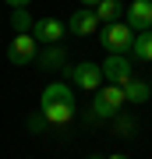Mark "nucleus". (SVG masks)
Wrapping results in <instances>:
<instances>
[{
	"label": "nucleus",
	"mask_w": 152,
	"mask_h": 159,
	"mask_svg": "<svg viewBox=\"0 0 152 159\" xmlns=\"http://www.w3.org/2000/svg\"><path fill=\"white\" fill-rule=\"evenodd\" d=\"M74 89L67 81H50V85L43 89V99H39V113L50 120L53 127H64L67 120L74 117Z\"/></svg>",
	"instance_id": "1"
},
{
	"label": "nucleus",
	"mask_w": 152,
	"mask_h": 159,
	"mask_svg": "<svg viewBox=\"0 0 152 159\" xmlns=\"http://www.w3.org/2000/svg\"><path fill=\"white\" fill-rule=\"evenodd\" d=\"M99 43L106 53H131V43H135V32H131V25L120 18V21L106 25V29L99 32Z\"/></svg>",
	"instance_id": "2"
},
{
	"label": "nucleus",
	"mask_w": 152,
	"mask_h": 159,
	"mask_svg": "<svg viewBox=\"0 0 152 159\" xmlns=\"http://www.w3.org/2000/svg\"><path fill=\"white\" fill-rule=\"evenodd\" d=\"M39 57V43H35L32 32H14L11 46H7V60L14 64V67H25V64H32Z\"/></svg>",
	"instance_id": "3"
},
{
	"label": "nucleus",
	"mask_w": 152,
	"mask_h": 159,
	"mask_svg": "<svg viewBox=\"0 0 152 159\" xmlns=\"http://www.w3.org/2000/svg\"><path fill=\"white\" fill-rule=\"evenodd\" d=\"M67 81L74 89H85V92H96L103 85V67L96 60H81V64H74V67L67 71Z\"/></svg>",
	"instance_id": "4"
},
{
	"label": "nucleus",
	"mask_w": 152,
	"mask_h": 159,
	"mask_svg": "<svg viewBox=\"0 0 152 159\" xmlns=\"http://www.w3.org/2000/svg\"><path fill=\"white\" fill-rule=\"evenodd\" d=\"M99 67H103V81H110V85H124L131 78V57L127 53H106V60Z\"/></svg>",
	"instance_id": "5"
},
{
	"label": "nucleus",
	"mask_w": 152,
	"mask_h": 159,
	"mask_svg": "<svg viewBox=\"0 0 152 159\" xmlns=\"http://www.w3.org/2000/svg\"><path fill=\"white\" fill-rule=\"evenodd\" d=\"M64 32H67V25L64 21H57V18H35L32 21V35H35V43H60L64 39Z\"/></svg>",
	"instance_id": "6"
},
{
	"label": "nucleus",
	"mask_w": 152,
	"mask_h": 159,
	"mask_svg": "<svg viewBox=\"0 0 152 159\" xmlns=\"http://www.w3.org/2000/svg\"><path fill=\"white\" fill-rule=\"evenodd\" d=\"M96 29H99V18H96L92 7H78L67 18V32L71 35H96Z\"/></svg>",
	"instance_id": "7"
},
{
	"label": "nucleus",
	"mask_w": 152,
	"mask_h": 159,
	"mask_svg": "<svg viewBox=\"0 0 152 159\" xmlns=\"http://www.w3.org/2000/svg\"><path fill=\"white\" fill-rule=\"evenodd\" d=\"M124 21L131 25V32L152 29V0H135V4L127 7V18H124Z\"/></svg>",
	"instance_id": "8"
},
{
	"label": "nucleus",
	"mask_w": 152,
	"mask_h": 159,
	"mask_svg": "<svg viewBox=\"0 0 152 159\" xmlns=\"http://www.w3.org/2000/svg\"><path fill=\"white\" fill-rule=\"evenodd\" d=\"M120 89H124V102H131V106H145L149 96H152V89L145 81H138V78H127Z\"/></svg>",
	"instance_id": "9"
},
{
	"label": "nucleus",
	"mask_w": 152,
	"mask_h": 159,
	"mask_svg": "<svg viewBox=\"0 0 152 159\" xmlns=\"http://www.w3.org/2000/svg\"><path fill=\"white\" fill-rule=\"evenodd\" d=\"M96 99L106 102L113 113H120V110H124V89H120V85H110V81H106V85H99V89H96Z\"/></svg>",
	"instance_id": "10"
},
{
	"label": "nucleus",
	"mask_w": 152,
	"mask_h": 159,
	"mask_svg": "<svg viewBox=\"0 0 152 159\" xmlns=\"http://www.w3.org/2000/svg\"><path fill=\"white\" fill-rule=\"evenodd\" d=\"M92 11H96L99 25H113V21H120V18H124V7H120V0H99Z\"/></svg>",
	"instance_id": "11"
},
{
	"label": "nucleus",
	"mask_w": 152,
	"mask_h": 159,
	"mask_svg": "<svg viewBox=\"0 0 152 159\" xmlns=\"http://www.w3.org/2000/svg\"><path fill=\"white\" fill-rule=\"evenodd\" d=\"M35 60H39V67L57 71V67H64V60H67V57H64V50H60L57 43H50V46H46V50L39 53V57H35Z\"/></svg>",
	"instance_id": "12"
},
{
	"label": "nucleus",
	"mask_w": 152,
	"mask_h": 159,
	"mask_svg": "<svg viewBox=\"0 0 152 159\" xmlns=\"http://www.w3.org/2000/svg\"><path fill=\"white\" fill-rule=\"evenodd\" d=\"M131 53H135L138 60H152V29H145V32H135Z\"/></svg>",
	"instance_id": "13"
},
{
	"label": "nucleus",
	"mask_w": 152,
	"mask_h": 159,
	"mask_svg": "<svg viewBox=\"0 0 152 159\" xmlns=\"http://www.w3.org/2000/svg\"><path fill=\"white\" fill-rule=\"evenodd\" d=\"M32 21L35 18L25 11V7H18V11H11V29L14 32H32Z\"/></svg>",
	"instance_id": "14"
},
{
	"label": "nucleus",
	"mask_w": 152,
	"mask_h": 159,
	"mask_svg": "<svg viewBox=\"0 0 152 159\" xmlns=\"http://www.w3.org/2000/svg\"><path fill=\"white\" fill-rule=\"evenodd\" d=\"M113 117H117V113H113L106 102H99L96 96H92V106H89V120H92V124H96V120H113Z\"/></svg>",
	"instance_id": "15"
},
{
	"label": "nucleus",
	"mask_w": 152,
	"mask_h": 159,
	"mask_svg": "<svg viewBox=\"0 0 152 159\" xmlns=\"http://www.w3.org/2000/svg\"><path fill=\"white\" fill-rule=\"evenodd\" d=\"M46 124H50V120H46L43 113H35V117H28V131H43Z\"/></svg>",
	"instance_id": "16"
},
{
	"label": "nucleus",
	"mask_w": 152,
	"mask_h": 159,
	"mask_svg": "<svg viewBox=\"0 0 152 159\" xmlns=\"http://www.w3.org/2000/svg\"><path fill=\"white\" fill-rule=\"evenodd\" d=\"M32 4V0H7V7H11V11H18V7H28Z\"/></svg>",
	"instance_id": "17"
},
{
	"label": "nucleus",
	"mask_w": 152,
	"mask_h": 159,
	"mask_svg": "<svg viewBox=\"0 0 152 159\" xmlns=\"http://www.w3.org/2000/svg\"><path fill=\"white\" fill-rule=\"evenodd\" d=\"M78 4H81V7H96L99 0H78Z\"/></svg>",
	"instance_id": "18"
},
{
	"label": "nucleus",
	"mask_w": 152,
	"mask_h": 159,
	"mask_svg": "<svg viewBox=\"0 0 152 159\" xmlns=\"http://www.w3.org/2000/svg\"><path fill=\"white\" fill-rule=\"evenodd\" d=\"M106 159H127V156H106Z\"/></svg>",
	"instance_id": "19"
},
{
	"label": "nucleus",
	"mask_w": 152,
	"mask_h": 159,
	"mask_svg": "<svg viewBox=\"0 0 152 159\" xmlns=\"http://www.w3.org/2000/svg\"><path fill=\"white\" fill-rule=\"evenodd\" d=\"M89 159H103V156H89Z\"/></svg>",
	"instance_id": "20"
}]
</instances>
